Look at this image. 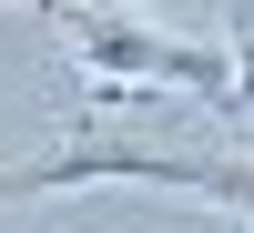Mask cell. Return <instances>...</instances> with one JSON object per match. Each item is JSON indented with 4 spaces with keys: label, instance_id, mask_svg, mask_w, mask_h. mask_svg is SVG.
<instances>
[{
    "label": "cell",
    "instance_id": "cell-1",
    "mask_svg": "<svg viewBox=\"0 0 254 233\" xmlns=\"http://www.w3.org/2000/svg\"><path fill=\"white\" fill-rule=\"evenodd\" d=\"M51 31L71 41L92 92H193V101L244 92V41H193L173 20L122 10V0H51Z\"/></svg>",
    "mask_w": 254,
    "mask_h": 233
},
{
    "label": "cell",
    "instance_id": "cell-2",
    "mask_svg": "<svg viewBox=\"0 0 254 233\" xmlns=\"http://www.w3.org/2000/svg\"><path fill=\"white\" fill-rule=\"evenodd\" d=\"M71 183H163V193H203L224 213H254V152H163V142H112V132H81V142H61L41 162H10L0 203L71 193Z\"/></svg>",
    "mask_w": 254,
    "mask_h": 233
},
{
    "label": "cell",
    "instance_id": "cell-3",
    "mask_svg": "<svg viewBox=\"0 0 254 233\" xmlns=\"http://www.w3.org/2000/svg\"><path fill=\"white\" fill-rule=\"evenodd\" d=\"M214 20H224V41H254V0H214Z\"/></svg>",
    "mask_w": 254,
    "mask_h": 233
}]
</instances>
